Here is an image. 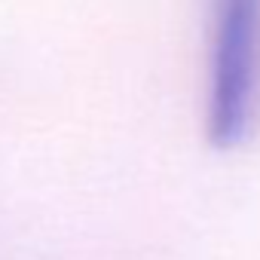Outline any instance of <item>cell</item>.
<instances>
[{
    "label": "cell",
    "mask_w": 260,
    "mask_h": 260,
    "mask_svg": "<svg viewBox=\"0 0 260 260\" xmlns=\"http://www.w3.org/2000/svg\"><path fill=\"white\" fill-rule=\"evenodd\" d=\"M260 92V0H211L208 141L220 150L245 141Z\"/></svg>",
    "instance_id": "cell-1"
}]
</instances>
